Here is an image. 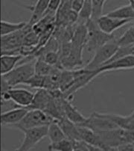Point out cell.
<instances>
[{"mask_svg": "<svg viewBox=\"0 0 134 151\" xmlns=\"http://www.w3.org/2000/svg\"><path fill=\"white\" fill-rule=\"evenodd\" d=\"M32 30V26L28 23L22 30L1 36V55H20V49L26 34Z\"/></svg>", "mask_w": 134, "mask_h": 151, "instance_id": "3", "label": "cell"}, {"mask_svg": "<svg viewBox=\"0 0 134 151\" xmlns=\"http://www.w3.org/2000/svg\"><path fill=\"white\" fill-rule=\"evenodd\" d=\"M86 26L87 29V40L85 49L89 53H95L100 47L115 37L113 34L107 35L99 29L98 22L92 19H89L86 23Z\"/></svg>", "mask_w": 134, "mask_h": 151, "instance_id": "2", "label": "cell"}, {"mask_svg": "<svg viewBox=\"0 0 134 151\" xmlns=\"http://www.w3.org/2000/svg\"><path fill=\"white\" fill-rule=\"evenodd\" d=\"M48 126L34 127V128L24 129L22 132L24 133V140L22 145L16 150V151H29L31 150L43 138L48 135Z\"/></svg>", "mask_w": 134, "mask_h": 151, "instance_id": "7", "label": "cell"}, {"mask_svg": "<svg viewBox=\"0 0 134 151\" xmlns=\"http://www.w3.org/2000/svg\"><path fill=\"white\" fill-rule=\"evenodd\" d=\"M133 47L134 46H130V47H119L118 50H117V51L115 52V54L104 65L107 64H110V63L117 61V60L120 59V58H122L125 56H128V55L133 54Z\"/></svg>", "mask_w": 134, "mask_h": 151, "instance_id": "26", "label": "cell"}, {"mask_svg": "<svg viewBox=\"0 0 134 151\" xmlns=\"http://www.w3.org/2000/svg\"><path fill=\"white\" fill-rule=\"evenodd\" d=\"M54 98L51 91L46 89H38L34 97L32 104L29 106V109H40L44 111L47 106Z\"/></svg>", "mask_w": 134, "mask_h": 151, "instance_id": "13", "label": "cell"}, {"mask_svg": "<svg viewBox=\"0 0 134 151\" xmlns=\"http://www.w3.org/2000/svg\"><path fill=\"white\" fill-rule=\"evenodd\" d=\"M130 19H119L110 17L107 14L103 15L98 20V25L101 30L107 35H113L114 32L125 25L131 23Z\"/></svg>", "mask_w": 134, "mask_h": 151, "instance_id": "9", "label": "cell"}, {"mask_svg": "<svg viewBox=\"0 0 134 151\" xmlns=\"http://www.w3.org/2000/svg\"><path fill=\"white\" fill-rule=\"evenodd\" d=\"M107 15L115 19L134 20V10L130 3L113 10L112 12H108Z\"/></svg>", "mask_w": 134, "mask_h": 151, "instance_id": "18", "label": "cell"}, {"mask_svg": "<svg viewBox=\"0 0 134 151\" xmlns=\"http://www.w3.org/2000/svg\"><path fill=\"white\" fill-rule=\"evenodd\" d=\"M78 126L87 127L95 132L106 131L119 128L115 122L110 120L105 114L94 111L89 117H86V121Z\"/></svg>", "mask_w": 134, "mask_h": 151, "instance_id": "6", "label": "cell"}, {"mask_svg": "<svg viewBox=\"0 0 134 151\" xmlns=\"http://www.w3.org/2000/svg\"><path fill=\"white\" fill-rule=\"evenodd\" d=\"M48 139L50 141V144L57 143V142H60L61 140L66 138L65 134H64L63 131L60 127L58 124V121H54L52 123L48 125Z\"/></svg>", "mask_w": 134, "mask_h": 151, "instance_id": "19", "label": "cell"}, {"mask_svg": "<svg viewBox=\"0 0 134 151\" xmlns=\"http://www.w3.org/2000/svg\"><path fill=\"white\" fill-rule=\"evenodd\" d=\"M58 123L63 131L66 138L71 140H81L78 126L76 124L67 119L66 117H63L60 121H58Z\"/></svg>", "mask_w": 134, "mask_h": 151, "instance_id": "16", "label": "cell"}, {"mask_svg": "<svg viewBox=\"0 0 134 151\" xmlns=\"http://www.w3.org/2000/svg\"><path fill=\"white\" fill-rule=\"evenodd\" d=\"M106 2V0H93V11L90 19L98 22L103 16V11Z\"/></svg>", "mask_w": 134, "mask_h": 151, "instance_id": "25", "label": "cell"}, {"mask_svg": "<svg viewBox=\"0 0 134 151\" xmlns=\"http://www.w3.org/2000/svg\"><path fill=\"white\" fill-rule=\"evenodd\" d=\"M17 108H20V106H18L11 99H10V100H1V111H2V113L6 112V111L14 109H17Z\"/></svg>", "mask_w": 134, "mask_h": 151, "instance_id": "27", "label": "cell"}, {"mask_svg": "<svg viewBox=\"0 0 134 151\" xmlns=\"http://www.w3.org/2000/svg\"><path fill=\"white\" fill-rule=\"evenodd\" d=\"M26 22H19V23H10L8 21L1 20V36L12 34L18 31L22 30L27 26Z\"/></svg>", "mask_w": 134, "mask_h": 151, "instance_id": "20", "label": "cell"}, {"mask_svg": "<svg viewBox=\"0 0 134 151\" xmlns=\"http://www.w3.org/2000/svg\"><path fill=\"white\" fill-rule=\"evenodd\" d=\"M61 4V0H51L48 4V8H47L46 13H57L58 8Z\"/></svg>", "mask_w": 134, "mask_h": 151, "instance_id": "28", "label": "cell"}, {"mask_svg": "<svg viewBox=\"0 0 134 151\" xmlns=\"http://www.w3.org/2000/svg\"><path fill=\"white\" fill-rule=\"evenodd\" d=\"M49 0H39L31 8H30L32 12L31 17L29 21V24L33 26L44 17L47 8H48Z\"/></svg>", "mask_w": 134, "mask_h": 151, "instance_id": "15", "label": "cell"}, {"mask_svg": "<svg viewBox=\"0 0 134 151\" xmlns=\"http://www.w3.org/2000/svg\"><path fill=\"white\" fill-rule=\"evenodd\" d=\"M36 59L22 63L14 69L5 75H2L1 80L6 82L11 88L18 85H24L30 78L35 74Z\"/></svg>", "mask_w": 134, "mask_h": 151, "instance_id": "1", "label": "cell"}, {"mask_svg": "<svg viewBox=\"0 0 134 151\" xmlns=\"http://www.w3.org/2000/svg\"><path fill=\"white\" fill-rule=\"evenodd\" d=\"M133 68H134V54L120 58V59L113 61L110 64H105L101 68L96 70V71L98 72V75H100L103 73L108 72V71L133 69Z\"/></svg>", "mask_w": 134, "mask_h": 151, "instance_id": "11", "label": "cell"}, {"mask_svg": "<svg viewBox=\"0 0 134 151\" xmlns=\"http://www.w3.org/2000/svg\"><path fill=\"white\" fill-rule=\"evenodd\" d=\"M93 11V1L92 0H84L83 8L78 14V24H86L90 19Z\"/></svg>", "mask_w": 134, "mask_h": 151, "instance_id": "22", "label": "cell"}, {"mask_svg": "<svg viewBox=\"0 0 134 151\" xmlns=\"http://www.w3.org/2000/svg\"><path fill=\"white\" fill-rule=\"evenodd\" d=\"M54 121L56 120L42 110L29 109L22 121L13 127L22 131L27 129L48 126Z\"/></svg>", "mask_w": 134, "mask_h": 151, "instance_id": "5", "label": "cell"}, {"mask_svg": "<svg viewBox=\"0 0 134 151\" xmlns=\"http://www.w3.org/2000/svg\"><path fill=\"white\" fill-rule=\"evenodd\" d=\"M130 4L131 6H132L133 9L134 10V0H130Z\"/></svg>", "mask_w": 134, "mask_h": 151, "instance_id": "30", "label": "cell"}, {"mask_svg": "<svg viewBox=\"0 0 134 151\" xmlns=\"http://www.w3.org/2000/svg\"><path fill=\"white\" fill-rule=\"evenodd\" d=\"M133 54H134V47H133Z\"/></svg>", "mask_w": 134, "mask_h": 151, "instance_id": "32", "label": "cell"}, {"mask_svg": "<svg viewBox=\"0 0 134 151\" xmlns=\"http://www.w3.org/2000/svg\"><path fill=\"white\" fill-rule=\"evenodd\" d=\"M118 47H119L115 37L110 40L107 44L96 50L93 58L88 62L85 68L89 70H96L98 68H101L115 54Z\"/></svg>", "mask_w": 134, "mask_h": 151, "instance_id": "4", "label": "cell"}, {"mask_svg": "<svg viewBox=\"0 0 134 151\" xmlns=\"http://www.w3.org/2000/svg\"><path fill=\"white\" fill-rule=\"evenodd\" d=\"M98 76L96 70H89L85 68H81V73L73 80L71 84L70 87L65 93H63V97L72 102L73 100L74 94L78 90L85 87L89 82H91L93 79Z\"/></svg>", "mask_w": 134, "mask_h": 151, "instance_id": "8", "label": "cell"}, {"mask_svg": "<svg viewBox=\"0 0 134 151\" xmlns=\"http://www.w3.org/2000/svg\"><path fill=\"white\" fill-rule=\"evenodd\" d=\"M84 0H72L71 2V8L72 11L79 14L81 10L83 8Z\"/></svg>", "mask_w": 134, "mask_h": 151, "instance_id": "29", "label": "cell"}, {"mask_svg": "<svg viewBox=\"0 0 134 151\" xmlns=\"http://www.w3.org/2000/svg\"><path fill=\"white\" fill-rule=\"evenodd\" d=\"M48 150L50 151H74L73 140L66 138L57 143L50 144Z\"/></svg>", "mask_w": 134, "mask_h": 151, "instance_id": "23", "label": "cell"}, {"mask_svg": "<svg viewBox=\"0 0 134 151\" xmlns=\"http://www.w3.org/2000/svg\"><path fill=\"white\" fill-rule=\"evenodd\" d=\"M129 116L131 117V118H133V119H134V111H133V112L131 113V114H130Z\"/></svg>", "mask_w": 134, "mask_h": 151, "instance_id": "31", "label": "cell"}, {"mask_svg": "<svg viewBox=\"0 0 134 151\" xmlns=\"http://www.w3.org/2000/svg\"><path fill=\"white\" fill-rule=\"evenodd\" d=\"M10 98L15 102L18 106L23 108H29L32 104L34 93L24 88H12L8 91Z\"/></svg>", "mask_w": 134, "mask_h": 151, "instance_id": "10", "label": "cell"}, {"mask_svg": "<svg viewBox=\"0 0 134 151\" xmlns=\"http://www.w3.org/2000/svg\"><path fill=\"white\" fill-rule=\"evenodd\" d=\"M117 43L118 47L134 46V24L128 28L119 38H117Z\"/></svg>", "mask_w": 134, "mask_h": 151, "instance_id": "24", "label": "cell"}, {"mask_svg": "<svg viewBox=\"0 0 134 151\" xmlns=\"http://www.w3.org/2000/svg\"><path fill=\"white\" fill-rule=\"evenodd\" d=\"M25 56L22 55H1V75H5L16 68Z\"/></svg>", "mask_w": 134, "mask_h": 151, "instance_id": "17", "label": "cell"}, {"mask_svg": "<svg viewBox=\"0 0 134 151\" xmlns=\"http://www.w3.org/2000/svg\"><path fill=\"white\" fill-rule=\"evenodd\" d=\"M62 105L64 116L67 119H69L76 125H79L86 121V117L77 109V108L71 103V101L65 97L62 98Z\"/></svg>", "mask_w": 134, "mask_h": 151, "instance_id": "14", "label": "cell"}, {"mask_svg": "<svg viewBox=\"0 0 134 151\" xmlns=\"http://www.w3.org/2000/svg\"><path fill=\"white\" fill-rule=\"evenodd\" d=\"M59 68L51 66L48 63L42 59H36L35 61V74L39 76H50ZM61 69V68H60Z\"/></svg>", "mask_w": 134, "mask_h": 151, "instance_id": "21", "label": "cell"}, {"mask_svg": "<svg viewBox=\"0 0 134 151\" xmlns=\"http://www.w3.org/2000/svg\"><path fill=\"white\" fill-rule=\"evenodd\" d=\"M28 108H17L6 112L1 113V124L2 126L13 127L20 122L29 111Z\"/></svg>", "mask_w": 134, "mask_h": 151, "instance_id": "12", "label": "cell"}]
</instances>
